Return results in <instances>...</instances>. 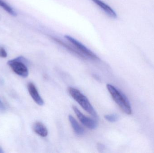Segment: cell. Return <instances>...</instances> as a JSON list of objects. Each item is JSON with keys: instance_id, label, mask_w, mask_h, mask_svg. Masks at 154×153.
Returning a JSON list of instances; mask_svg holds the SVG:
<instances>
[{"instance_id": "1", "label": "cell", "mask_w": 154, "mask_h": 153, "mask_svg": "<svg viewBox=\"0 0 154 153\" xmlns=\"http://www.w3.org/2000/svg\"><path fill=\"white\" fill-rule=\"evenodd\" d=\"M106 87L113 100L121 109L126 114L131 115L132 114L131 105L125 95L111 84H107Z\"/></svg>"}, {"instance_id": "2", "label": "cell", "mask_w": 154, "mask_h": 153, "mask_svg": "<svg viewBox=\"0 0 154 153\" xmlns=\"http://www.w3.org/2000/svg\"><path fill=\"white\" fill-rule=\"evenodd\" d=\"M68 91L71 97L81 106L82 107L94 118L97 119L98 116L88 98L79 90L73 87H69Z\"/></svg>"}, {"instance_id": "3", "label": "cell", "mask_w": 154, "mask_h": 153, "mask_svg": "<svg viewBox=\"0 0 154 153\" xmlns=\"http://www.w3.org/2000/svg\"><path fill=\"white\" fill-rule=\"evenodd\" d=\"M7 63L18 75L23 77H27L29 75V70L26 66L28 61L23 57L20 56L10 60Z\"/></svg>"}, {"instance_id": "4", "label": "cell", "mask_w": 154, "mask_h": 153, "mask_svg": "<svg viewBox=\"0 0 154 153\" xmlns=\"http://www.w3.org/2000/svg\"><path fill=\"white\" fill-rule=\"evenodd\" d=\"M65 37L72 45H73L74 47L82 54L86 58H90L94 60L99 59V57L92 51H91L88 48L86 47L85 46L75 38H73L72 37L68 35L65 36Z\"/></svg>"}, {"instance_id": "5", "label": "cell", "mask_w": 154, "mask_h": 153, "mask_svg": "<svg viewBox=\"0 0 154 153\" xmlns=\"http://www.w3.org/2000/svg\"><path fill=\"white\" fill-rule=\"evenodd\" d=\"M72 108L79 120L83 125L90 129H95L97 128V123L94 119L88 117L85 115H83L75 106H73Z\"/></svg>"}, {"instance_id": "6", "label": "cell", "mask_w": 154, "mask_h": 153, "mask_svg": "<svg viewBox=\"0 0 154 153\" xmlns=\"http://www.w3.org/2000/svg\"><path fill=\"white\" fill-rule=\"evenodd\" d=\"M28 89L30 95L35 102L39 106H43L44 104V101L39 94L35 85L32 83H29L28 84Z\"/></svg>"}, {"instance_id": "7", "label": "cell", "mask_w": 154, "mask_h": 153, "mask_svg": "<svg viewBox=\"0 0 154 153\" xmlns=\"http://www.w3.org/2000/svg\"><path fill=\"white\" fill-rule=\"evenodd\" d=\"M94 3L96 4L106 14L112 18H117V14L115 11L106 4L101 1V0H91Z\"/></svg>"}, {"instance_id": "8", "label": "cell", "mask_w": 154, "mask_h": 153, "mask_svg": "<svg viewBox=\"0 0 154 153\" xmlns=\"http://www.w3.org/2000/svg\"><path fill=\"white\" fill-rule=\"evenodd\" d=\"M33 129L34 132L42 137H46L48 136V129L42 123L39 122H37L34 124L33 126Z\"/></svg>"}, {"instance_id": "9", "label": "cell", "mask_w": 154, "mask_h": 153, "mask_svg": "<svg viewBox=\"0 0 154 153\" xmlns=\"http://www.w3.org/2000/svg\"><path fill=\"white\" fill-rule=\"evenodd\" d=\"M69 120L71 124L72 128L74 129L75 133L79 136L83 135L84 133V129L79 125L77 120L71 115L69 116Z\"/></svg>"}, {"instance_id": "10", "label": "cell", "mask_w": 154, "mask_h": 153, "mask_svg": "<svg viewBox=\"0 0 154 153\" xmlns=\"http://www.w3.org/2000/svg\"><path fill=\"white\" fill-rule=\"evenodd\" d=\"M51 39H52L54 41H55V42L58 43L59 44L61 45V46H63L64 47L66 48V49H68L69 50L71 51V52H73L74 54L78 55V56L80 57H82V58L86 59V57H85L80 52H79V51L74 47V46L72 47L70 46L69 45H67L66 43H64L63 41H62V40H60L59 39L57 38L54 37H51Z\"/></svg>"}, {"instance_id": "11", "label": "cell", "mask_w": 154, "mask_h": 153, "mask_svg": "<svg viewBox=\"0 0 154 153\" xmlns=\"http://www.w3.org/2000/svg\"><path fill=\"white\" fill-rule=\"evenodd\" d=\"M0 6H1L3 9H4L6 12L11 15L14 16L17 15L16 12L13 10L12 8L2 0H0Z\"/></svg>"}, {"instance_id": "12", "label": "cell", "mask_w": 154, "mask_h": 153, "mask_svg": "<svg viewBox=\"0 0 154 153\" xmlns=\"http://www.w3.org/2000/svg\"><path fill=\"white\" fill-rule=\"evenodd\" d=\"M104 117L106 120H107L109 122H112V123L116 122L119 119L118 116L116 114L105 115Z\"/></svg>"}, {"instance_id": "13", "label": "cell", "mask_w": 154, "mask_h": 153, "mask_svg": "<svg viewBox=\"0 0 154 153\" xmlns=\"http://www.w3.org/2000/svg\"><path fill=\"white\" fill-rule=\"evenodd\" d=\"M7 54L4 49L3 48H0V57L5 58L7 57Z\"/></svg>"}, {"instance_id": "14", "label": "cell", "mask_w": 154, "mask_h": 153, "mask_svg": "<svg viewBox=\"0 0 154 153\" xmlns=\"http://www.w3.org/2000/svg\"><path fill=\"white\" fill-rule=\"evenodd\" d=\"M5 107L4 105L0 99V111H4L5 110Z\"/></svg>"}, {"instance_id": "15", "label": "cell", "mask_w": 154, "mask_h": 153, "mask_svg": "<svg viewBox=\"0 0 154 153\" xmlns=\"http://www.w3.org/2000/svg\"><path fill=\"white\" fill-rule=\"evenodd\" d=\"M98 149L99 150H104L105 149V146H104V145L101 144H98Z\"/></svg>"}, {"instance_id": "16", "label": "cell", "mask_w": 154, "mask_h": 153, "mask_svg": "<svg viewBox=\"0 0 154 153\" xmlns=\"http://www.w3.org/2000/svg\"><path fill=\"white\" fill-rule=\"evenodd\" d=\"M3 152H4L3 151L2 149V148L0 147V153H2Z\"/></svg>"}]
</instances>
